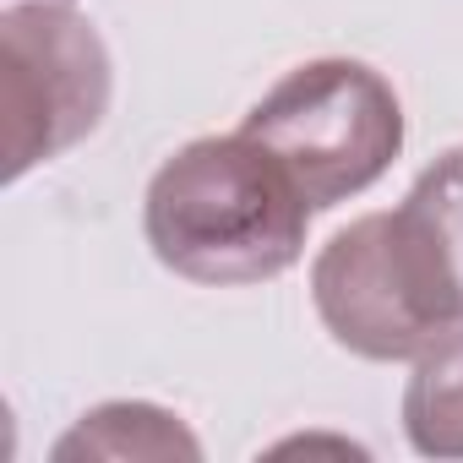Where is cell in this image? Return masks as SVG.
<instances>
[{
	"mask_svg": "<svg viewBox=\"0 0 463 463\" xmlns=\"http://www.w3.org/2000/svg\"><path fill=\"white\" fill-rule=\"evenodd\" d=\"M147 246L191 284H268L306 251L311 202L246 131L185 142L147 185Z\"/></svg>",
	"mask_w": 463,
	"mask_h": 463,
	"instance_id": "cell-1",
	"label": "cell"
},
{
	"mask_svg": "<svg viewBox=\"0 0 463 463\" xmlns=\"http://www.w3.org/2000/svg\"><path fill=\"white\" fill-rule=\"evenodd\" d=\"M300 185L311 213H327L376 185L403 153V104L392 82L360 61L295 66L241 126Z\"/></svg>",
	"mask_w": 463,
	"mask_h": 463,
	"instance_id": "cell-2",
	"label": "cell"
},
{
	"mask_svg": "<svg viewBox=\"0 0 463 463\" xmlns=\"http://www.w3.org/2000/svg\"><path fill=\"white\" fill-rule=\"evenodd\" d=\"M0 88H6V180L61 158L99 131L109 109V50L88 17L55 0L0 12Z\"/></svg>",
	"mask_w": 463,
	"mask_h": 463,
	"instance_id": "cell-3",
	"label": "cell"
},
{
	"mask_svg": "<svg viewBox=\"0 0 463 463\" xmlns=\"http://www.w3.org/2000/svg\"><path fill=\"white\" fill-rule=\"evenodd\" d=\"M311 300L322 327L360 360H414L430 349L409 311L403 279L387 251V218H354L311 262Z\"/></svg>",
	"mask_w": 463,
	"mask_h": 463,
	"instance_id": "cell-4",
	"label": "cell"
},
{
	"mask_svg": "<svg viewBox=\"0 0 463 463\" xmlns=\"http://www.w3.org/2000/svg\"><path fill=\"white\" fill-rule=\"evenodd\" d=\"M382 218L414 322L425 327L430 344L458 333L463 327V147L441 153L414 180V191Z\"/></svg>",
	"mask_w": 463,
	"mask_h": 463,
	"instance_id": "cell-5",
	"label": "cell"
},
{
	"mask_svg": "<svg viewBox=\"0 0 463 463\" xmlns=\"http://www.w3.org/2000/svg\"><path fill=\"white\" fill-rule=\"evenodd\" d=\"M55 458H202V441L180 425V414L153 409V403H99L93 414H82L61 441Z\"/></svg>",
	"mask_w": 463,
	"mask_h": 463,
	"instance_id": "cell-6",
	"label": "cell"
},
{
	"mask_svg": "<svg viewBox=\"0 0 463 463\" xmlns=\"http://www.w3.org/2000/svg\"><path fill=\"white\" fill-rule=\"evenodd\" d=\"M403 430L420 458H463V327L414 354L403 387Z\"/></svg>",
	"mask_w": 463,
	"mask_h": 463,
	"instance_id": "cell-7",
	"label": "cell"
}]
</instances>
